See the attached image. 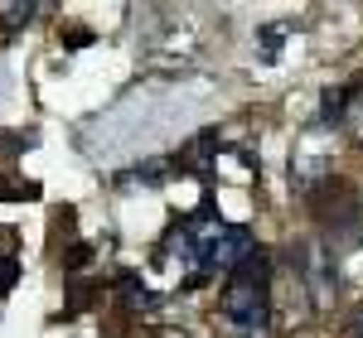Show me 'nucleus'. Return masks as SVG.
Returning a JSON list of instances; mask_svg holds the SVG:
<instances>
[{"mask_svg":"<svg viewBox=\"0 0 363 338\" xmlns=\"http://www.w3.org/2000/svg\"><path fill=\"white\" fill-rule=\"evenodd\" d=\"M169 174V160H145V165H136V174H126V184H145V189H155V184H165Z\"/></svg>","mask_w":363,"mask_h":338,"instance_id":"obj_4","label":"nucleus"},{"mask_svg":"<svg viewBox=\"0 0 363 338\" xmlns=\"http://www.w3.org/2000/svg\"><path fill=\"white\" fill-rule=\"evenodd\" d=\"M15 285H20V261L15 256H0V295L15 290Z\"/></svg>","mask_w":363,"mask_h":338,"instance_id":"obj_9","label":"nucleus"},{"mask_svg":"<svg viewBox=\"0 0 363 338\" xmlns=\"http://www.w3.org/2000/svg\"><path fill=\"white\" fill-rule=\"evenodd\" d=\"M344 112H349V87H330L320 102V121H339Z\"/></svg>","mask_w":363,"mask_h":338,"instance_id":"obj_5","label":"nucleus"},{"mask_svg":"<svg viewBox=\"0 0 363 338\" xmlns=\"http://www.w3.org/2000/svg\"><path fill=\"white\" fill-rule=\"evenodd\" d=\"M102 295V285H92V281H78L73 285V295H68V305H63V314H83L92 300Z\"/></svg>","mask_w":363,"mask_h":338,"instance_id":"obj_6","label":"nucleus"},{"mask_svg":"<svg viewBox=\"0 0 363 338\" xmlns=\"http://www.w3.org/2000/svg\"><path fill=\"white\" fill-rule=\"evenodd\" d=\"M116 295H121V300H126L131 310H155V305H160V295L140 290V281H136V276H121V281H116Z\"/></svg>","mask_w":363,"mask_h":338,"instance_id":"obj_3","label":"nucleus"},{"mask_svg":"<svg viewBox=\"0 0 363 338\" xmlns=\"http://www.w3.org/2000/svg\"><path fill=\"white\" fill-rule=\"evenodd\" d=\"M34 10H39V5H10V10H5V29L29 25V20H34Z\"/></svg>","mask_w":363,"mask_h":338,"instance_id":"obj_10","label":"nucleus"},{"mask_svg":"<svg viewBox=\"0 0 363 338\" xmlns=\"http://www.w3.org/2000/svg\"><path fill=\"white\" fill-rule=\"evenodd\" d=\"M252 252H257V242H252L247 227L213 223L203 232V242H199V266H194V276H189V290H194L199 281H213V276H233Z\"/></svg>","mask_w":363,"mask_h":338,"instance_id":"obj_2","label":"nucleus"},{"mask_svg":"<svg viewBox=\"0 0 363 338\" xmlns=\"http://www.w3.org/2000/svg\"><path fill=\"white\" fill-rule=\"evenodd\" d=\"M0 198H39V189L29 179H5L0 174Z\"/></svg>","mask_w":363,"mask_h":338,"instance_id":"obj_8","label":"nucleus"},{"mask_svg":"<svg viewBox=\"0 0 363 338\" xmlns=\"http://www.w3.org/2000/svg\"><path fill=\"white\" fill-rule=\"evenodd\" d=\"M344 338H363V305L349 310V319H344Z\"/></svg>","mask_w":363,"mask_h":338,"instance_id":"obj_11","label":"nucleus"},{"mask_svg":"<svg viewBox=\"0 0 363 338\" xmlns=\"http://www.w3.org/2000/svg\"><path fill=\"white\" fill-rule=\"evenodd\" d=\"M218 310H223V319L233 324L238 338L267 334V324H272V285H267V256L262 252H252L247 261L228 276Z\"/></svg>","mask_w":363,"mask_h":338,"instance_id":"obj_1","label":"nucleus"},{"mask_svg":"<svg viewBox=\"0 0 363 338\" xmlns=\"http://www.w3.org/2000/svg\"><path fill=\"white\" fill-rule=\"evenodd\" d=\"M92 247H87V242H73V247H68V252H63V271H83V266H92Z\"/></svg>","mask_w":363,"mask_h":338,"instance_id":"obj_7","label":"nucleus"}]
</instances>
